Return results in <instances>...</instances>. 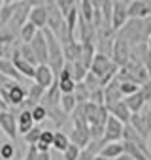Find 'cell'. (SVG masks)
Wrapping results in <instances>:
<instances>
[{"mask_svg": "<svg viewBox=\"0 0 151 160\" xmlns=\"http://www.w3.org/2000/svg\"><path fill=\"white\" fill-rule=\"evenodd\" d=\"M27 92H29V91H27L21 83L12 81V79H8V81H6L2 87H0V98H2L8 106H13V108L25 104Z\"/></svg>", "mask_w": 151, "mask_h": 160, "instance_id": "1", "label": "cell"}, {"mask_svg": "<svg viewBox=\"0 0 151 160\" xmlns=\"http://www.w3.org/2000/svg\"><path fill=\"white\" fill-rule=\"evenodd\" d=\"M130 55H132V45L125 38L115 36V40L112 43V60L119 68H123V66H127L130 62Z\"/></svg>", "mask_w": 151, "mask_h": 160, "instance_id": "2", "label": "cell"}, {"mask_svg": "<svg viewBox=\"0 0 151 160\" xmlns=\"http://www.w3.org/2000/svg\"><path fill=\"white\" fill-rule=\"evenodd\" d=\"M0 130H2V134H6L10 139H17L19 136V130H17V115L8 109V111H2L0 113Z\"/></svg>", "mask_w": 151, "mask_h": 160, "instance_id": "3", "label": "cell"}, {"mask_svg": "<svg viewBox=\"0 0 151 160\" xmlns=\"http://www.w3.org/2000/svg\"><path fill=\"white\" fill-rule=\"evenodd\" d=\"M123 132H125V124L115 119L113 115H110L108 122H106V132H104V141L106 143H113V141H121L123 139Z\"/></svg>", "mask_w": 151, "mask_h": 160, "instance_id": "4", "label": "cell"}, {"mask_svg": "<svg viewBox=\"0 0 151 160\" xmlns=\"http://www.w3.org/2000/svg\"><path fill=\"white\" fill-rule=\"evenodd\" d=\"M57 81V75H55V72L49 68V64H40L38 68H36V77H34V83L36 85H40L42 89H49V87H53V83Z\"/></svg>", "mask_w": 151, "mask_h": 160, "instance_id": "5", "label": "cell"}, {"mask_svg": "<svg viewBox=\"0 0 151 160\" xmlns=\"http://www.w3.org/2000/svg\"><path fill=\"white\" fill-rule=\"evenodd\" d=\"M30 45H32V49H34V53H36L38 62H40V64H47V62H49V47H47V40H45L44 30H40V32L36 34V38L30 42Z\"/></svg>", "mask_w": 151, "mask_h": 160, "instance_id": "6", "label": "cell"}, {"mask_svg": "<svg viewBox=\"0 0 151 160\" xmlns=\"http://www.w3.org/2000/svg\"><path fill=\"white\" fill-rule=\"evenodd\" d=\"M121 100H125V96H123V92H121L119 81H117V79H113L110 85L104 87V106L110 108V106H113V104H117V102H121Z\"/></svg>", "mask_w": 151, "mask_h": 160, "instance_id": "7", "label": "cell"}, {"mask_svg": "<svg viewBox=\"0 0 151 160\" xmlns=\"http://www.w3.org/2000/svg\"><path fill=\"white\" fill-rule=\"evenodd\" d=\"M128 21H130V17H128V6L113 4V21H112V28H113V32H119Z\"/></svg>", "mask_w": 151, "mask_h": 160, "instance_id": "8", "label": "cell"}, {"mask_svg": "<svg viewBox=\"0 0 151 160\" xmlns=\"http://www.w3.org/2000/svg\"><path fill=\"white\" fill-rule=\"evenodd\" d=\"M0 73L6 75L8 79H12V81H17V83L29 81V79H25V77L19 73V70L15 68L13 60H8V58H0Z\"/></svg>", "mask_w": 151, "mask_h": 160, "instance_id": "9", "label": "cell"}, {"mask_svg": "<svg viewBox=\"0 0 151 160\" xmlns=\"http://www.w3.org/2000/svg\"><path fill=\"white\" fill-rule=\"evenodd\" d=\"M70 139L80 149H87L89 143H91V130H89V126H74Z\"/></svg>", "mask_w": 151, "mask_h": 160, "instance_id": "10", "label": "cell"}, {"mask_svg": "<svg viewBox=\"0 0 151 160\" xmlns=\"http://www.w3.org/2000/svg\"><path fill=\"white\" fill-rule=\"evenodd\" d=\"M62 49H64V58H66V62L74 64V62L81 60V55H83V45H81V42L74 40V42L62 45Z\"/></svg>", "mask_w": 151, "mask_h": 160, "instance_id": "11", "label": "cell"}, {"mask_svg": "<svg viewBox=\"0 0 151 160\" xmlns=\"http://www.w3.org/2000/svg\"><path fill=\"white\" fill-rule=\"evenodd\" d=\"M34 126H36V122H34L32 111H29V109H21V111L17 113V130H19V134L25 136V134H29Z\"/></svg>", "mask_w": 151, "mask_h": 160, "instance_id": "12", "label": "cell"}, {"mask_svg": "<svg viewBox=\"0 0 151 160\" xmlns=\"http://www.w3.org/2000/svg\"><path fill=\"white\" fill-rule=\"evenodd\" d=\"M128 17L130 19H147V17H151V10L143 0H132L128 6Z\"/></svg>", "mask_w": 151, "mask_h": 160, "instance_id": "13", "label": "cell"}, {"mask_svg": "<svg viewBox=\"0 0 151 160\" xmlns=\"http://www.w3.org/2000/svg\"><path fill=\"white\" fill-rule=\"evenodd\" d=\"M47 15H49L47 6L32 8V10H30V15H29V21H30L32 25H36L40 30H44V28H47Z\"/></svg>", "mask_w": 151, "mask_h": 160, "instance_id": "14", "label": "cell"}, {"mask_svg": "<svg viewBox=\"0 0 151 160\" xmlns=\"http://www.w3.org/2000/svg\"><path fill=\"white\" fill-rule=\"evenodd\" d=\"M108 111H110V115H113L115 119H119L123 124H128V122H130L132 111L128 109V106L125 104V100H121V102H117V104L110 106V108H108Z\"/></svg>", "mask_w": 151, "mask_h": 160, "instance_id": "15", "label": "cell"}, {"mask_svg": "<svg viewBox=\"0 0 151 160\" xmlns=\"http://www.w3.org/2000/svg\"><path fill=\"white\" fill-rule=\"evenodd\" d=\"M123 154H125V141H113V143H106V147L100 151L98 156H104L108 160H117Z\"/></svg>", "mask_w": 151, "mask_h": 160, "instance_id": "16", "label": "cell"}, {"mask_svg": "<svg viewBox=\"0 0 151 160\" xmlns=\"http://www.w3.org/2000/svg\"><path fill=\"white\" fill-rule=\"evenodd\" d=\"M142 138H149L151 136V132H149V128H147V121H145V115L143 113H132V117H130V122H128Z\"/></svg>", "mask_w": 151, "mask_h": 160, "instance_id": "17", "label": "cell"}, {"mask_svg": "<svg viewBox=\"0 0 151 160\" xmlns=\"http://www.w3.org/2000/svg\"><path fill=\"white\" fill-rule=\"evenodd\" d=\"M13 64H15V68L19 70V73H21L25 79H34V77H36V68H38V66H32L30 62H27V60L21 58V57H13Z\"/></svg>", "mask_w": 151, "mask_h": 160, "instance_id": "18", "label": "cell"}, {"mask_svg": "<svg viewBox=\"0 0 151 160\" xmlns=\"http://www.w3.org/2000/svg\"><path fill=\"white\" fill-rule=\"evenodd\" d=\"M15 57L25 58V60H27V62H30L32 66H40V62H38V58H36V53H34V49H32V45H30V43H21V45H17Z\"/></svg>", "mask_w": 151, "mask_h": 160, "instance_id": "19", "label": "cell"}, {"mask_svg": "<svg viewBox=\"0 0 151 160\" xmlns=\"http://www.w3.org/2000/svg\"><path fill=\"white\" fill-rule=\"evenodd\" d=\"M78 8H80V15H81V19H85L89 25H93L96 10H95V6L91 4V0H78Z\"/></svg>", "mask_w": 151, "mask_h": 160, "instance_id": "20", "label": "cell"}, {"mask_svg": "<svg viewBox=\"0 0 151 160\" xmlns=\"http://www.w3.org/2000/svg\"><path fill=\"white\" fill-rule=\"evenodd\" d=\"M125 104L128 106V109H130L132 113H142V109H143V106L147 104V100L143 98L142 92H136V94H132V96H127V98H125Z\"/></svg>", "mask_w": 151, "mask_h": 160, "instance_id": "21", "label": "cell"}, {"mask_svg": "<svg viewBox=\"0 0 151 160\" xmlns=\"http://www.w3.org/2000/svg\"><path fill=\"white\" fill-rule=\"evenodd\" d=\"M53 141H55V132L53 130H44L42 132V138H40V141H38V151L40 152H47L51 147H53Z\"/></svg>", "mask_w": 151, "mask_h": 160, "instance_id": "22", "label": "cell"}, {"mask_svg": "<svg viewBox=\"0 0 151 160\" xmlns=\"http://www.w3.org/2000/svg\"><path fill=\"white\" fill-rule=\"evenodd\" d=\"M38 32H40V28L29 21V23H27V25L21 28V32H19V38H21V42H23V43H30V42L36 38V34H38Z\"/></svg>", "mask_w": 151, "mask_h": 160, "instance_id": "23", "label": "cell"}, {"mask_svg": "<svg viewBox=\"0 0 151 160\" xmlns=\"http://www.w3.org/2000/svg\"><path fill=\"white\" fill-rule=\"evenodd\" d=\"M78 98H76V94H62L60 98V108L66 115H72L76 111V108H78Z\"/></svg>", "mask_w": 151, "mask_h": 160, "instance_id": "24", "label": "cell"}, {"mask_svg": "<svg viewBox=\"0 0 151 160\" xmlns=\"http://www.w3.org/2000/svg\"><path fill=\"white\" fill-rule=\"evenodd\" d=\"M15 156H17V145H13L12 141L0 145V160H15Z\"/></svg>", "mask_w": 151, "mask_h": 160, "instance_id": "25", "label": "cell"}, {"mask_svg": "<svg viewBox=\"0 0 151 160\" xmlns=\"http://www.w3.org/2000/svg\"><path fill=\"white\" fill-rule=\"evenodd\" d=\"M72 139L64 134V132H55V141H53V149L59 151V152H64L68 147H70Z\"/></svg>", "mask_w": 151, "mask_h": 160, "instance_id": "26", "label": "cell"}, {"mask_svg": "<svg viewBox=\"0 0 151 160\" xmlns=\"http://www.w3.org/2000/svg\"><path fill=\"white\" fill-rule=\"evenodd\" d=\"M76 98H78V104H87L89 100H91V91L87 89V85L81 81V83H78V87H76Z\"/></svg>", "mask_w": 151, "mask_h": 160, "instance_id": "27", "label": "cell"}, {"mask_svg": "<svg viewBox=\"0 0 151 160\" xmlns=\"http://www.w3.org/2000/svg\"><path fill=\"white\" fill-rule=\"evenodd\" d=\"M119 87H121V92H123L125 98H127V96H132V94H136V92H140V85L134 83V81H119Z\"/></svg>", "mask_w": 151, "mask_h": 160, "instance_id": "28", "label": "cell"}, {"mask_svg": "<svg viewBox=\"0 0 151 160\" xmlns=\"http://www.w3.org/2000/svg\"><path fill=\"white\" fill-rule=\"evenodd\" d=\"M42 132H44V130H42L40 126H34V128H32V130H30L29 134H25V136H23L25 143H27L29 147H30V145H38L40 138H42Z\"/></svg>", "mask_w": 151, "mask_h": 160, "instance_id": "29", "label": "cell"}, {"mask_svg": "<svg viewBox=\"0 0 151 160\" xmlns=\"http://www.w3.org/2000/svg\"><path fill=\"white\" fill-rule=\"evenodd\" d=\"M55 6H57V8L60 10V13L66 17L76 6H78V2H76V0H55Z\"/></svg>", "mask_w": 151, "mask_h": 160, "instance_id": "30", "label": "cell"}, {"mask_svg": "<svg viewBox=\"0 0 151 160\" xmlns=\"http://www.w3.org/2000/svg\"><path fill=\"white\" fill-rule=\"evenodd\" d=\"M80 156H81V149L76 143H70V147L62 152V160H80Z\"/></svg>", "mask_w": 151, "mask_h": 160, "instance_id": "31", "label": "cell"}, {"mask_svg": "<svg viewBox=\"0 0 151 160\" xmlns=\"http://www.w3.org/2000/svg\"><path fill=\"white\" fill-rule=\"evenodd\" d=\"M76 87L78 83L74 81V79H64V81H59V89L62 94H74L76 92Z\"/></svg>", "mask_w": 151, "mask_h": 160, "instance_id": "32", "label": "cell"}, {"mask_svg": "<svg viewBox=\"0 0 151 160\" xmlns=\"http://www.w3.org/2000/svg\"><path fill=\"white\" fill-rule=\"evenodd\" d=\"M32 117H34V122L38 124V122H42V121L47 119V109L40 104V106H36V108L32 109Z\"/></svg>", "mask_w": 151, "mask_h": 160, "instance_id": "33", "label": "cell"}, {"mask_svg": "<svg viewBox=\"0 0 151 160\" xmlns=\"http://www.w3.org/2000/svg\"><path fill=\"white\" fill-rule=\"evenodd\" d=\"M64 79H74V73H72V64L66 62V66L62 68V72L59 73V81H64Z\"/></svg>", "mask_w": 151, "mask_h": 160, "instance_id": "34", "label": "cell"}, {"mask_svg": "<svg viewBox=\"0 0 151 160\" xmlns=\"http://www.w3.org/2000/svg\"><path fill=\"white\" fill-rule=\"evenodd\" d=\"M38 156H40L38 147H36V145H30V147L27 149V152H25V158H23V160H38Z\"/></svg>", "mask_w": 151, "mask_h": 160, "instance_id": "35", "label": "cell"}, {"mask_svg": "<svg viewBox=\"0 0 151 160\" xmlns=\"http://www.w3.org/2000/svg\"><path fill=\"white\" fill-rule=\"evenodd\" d=\"M23 2L32 10V8H40V6H47V0H23Z\"/></svg>", "mask_w": 151, "mask_h": 160, "instance_id": "36", "label": "cell"}, {"mask_svg": "<svg viewBox=\"0 0 151 160\" xmlns=\"http://www.w3.org/2000/svg\"><path fill=\"white\" fill-rule=\"evenodd\" d=\"M140 92H142L143 98L149 102V100H151V81H147L145 85H142V87H140Z\"/></svg>", "mask_w": 151, "mask_h": 160, "instance_id": "37", "label": "cell"}, {"mask_svg": "<svg viewBox=\"0 0 151 160\" xmlns=\"http://www.w3.org/2000/svg\"><path fill=\"white\" fill-rule=\"evenodd\" d=\"M143 66H145V70H147V73H149V79H151V51L147 53V57H145V60H143Z\"/></svg>", "mask_w": 151, "mask_h": 160, "instance_id": "38", "label": "cell"}, {"mask_svg": "<svg viewBox=\"0 0 151 160\" xmlns=\"http://www.w3.org/2000/svg\"><path fill=\"white\" fill-rule=\"evenodd\" d=\"M106 2V0H91V4L95 6V10H100L102 8V4Z\"/></svg>", "mask_w": 151, "mask_h": 160, "instance_id": "39", "label": "cell"}, {"mask_svg": "<svg viewBox=\"0 0 151 160\" xmlns=\"http://www.w3.org/2000/svg\"><path fill=\"white\" fill-rule=\"evenodd\" d=\"M143 115H145V121H147V128H149V132H151V109H147Z\"/></svg>", "mask_w": 151, "mask_h": 160, "instance_id": "40", "label": "cell"}, {"mask_svg": "<svg viewBox=\"0 0 151 160\" xmlns=\"http://www.w3.org/2000/svg\"><path fill=\"white\" fill-rule=\"evenodd\" d=\"M8 109H10V106H8L2 98H0V113H2V111H8Z\"/></svg>", "mask_w": 151, "mask_h": 160, "instance_id": "41", "label": "cell"}, {"mask_svg": "<svg viewBox=\"0 0 151 160\" xmlns=\"http://www.w3.org/2000/svg\"><path fill=\"white\" fill-rule=\"evenodd\" d=\"M38 160H51V154H49V151H47V152H40Z\"/></svg>", "mask_w": 151, "mask_h": 160, "instance_id": "42", "label": "cell"}, {"mask_svg": "<svg viewBox=\"0 0 151 160\" xmlns=\"http://www.w3.org/2000/svg\"><path fill=\"white\" fill-rule=\"evenodd\" d=\"M117 160H134V158H132V156H128V154L125 152V154H123V156H119Z\"/></svg>", "mask_w": 151, "mask_h": 160, "instance_id": "43", "label": "cell"}, {"mask_svg": "<svg viewBox=\"0 0 151 160\" xmlns=\"http://www.w3.org/2000/svg\"><path fill=\"white\" fill-rule=\"evenodd\" d=\"M6 81H8V77H6V75H2V73H0V87H2V85H4Z\"/></svg>", "mask_w": 151, "mask_h": 160, "instance_id": "44", "label": "cell"}, {"mask_svg": "<svg viewBox=\"0 0 151 160\" xmlns=\"http://www.w3.org/2000/svg\"><path fill=\"white\" fill-rule=\"evenodd\" d=\"M4 8H6V2H4V0H0V12H2Z\"/></svg>", "mask_w": 151, "mask_h": 160, "instance_id": "45", "label": "cell"}, {"mask_svg": "<svg viewBox=\"0 0 151 160\" xmlns=\"http://www.w3.org/2000/svg\"><path fill=\"white\" fill-rule=\"evenodd\" d=\"M147 47H149V51H151V36H149V40H147Z\"/></svg>", "mask_w": 151, "mask_h": 160, "instance_id": "46", "label": "cell"}, {"mask_svg": "<svg viewBox=\"0 0 151 160\" xmlns=\"http://www.w3.org/2000/svg\"><path fill=\"white\" fill-rule=\"evenodd\" d=\"M49 4H55V0H47V6H49Z\"/></svg>", "mask_w": 151, "mask_h": 160, "instance_id": "47", "label": "cell"}, {"mask_svg": "<svg viewBox=\"0 0 151 160\" xmlns=\"http://www.w3.org/2000/svg\"><path fill=\"white\" fill-rule=\"evenodd\" d=\"M17 2H23V0H13V4H17Z\"/></svg>", "mask_w": 151, "mask_h": 160, "instance_id": "48", "label": "cell"}, {"mask_svg": "<svg viewBox=\"0 0 151 160\" xmlns=\"http://www.w3.org/2000/svg\"><path fill=\"white\" fill-rule=\"evenodd\" d=\"M147 106H149V109H151V100H149V102H147Z\"/></svg>", "mask_w": 151, "mask_h": 160, "instance_id": "49", "label": "cell"}, {"mask_svg": "<svg viewBox=\"0 0 151 160\" xmlns=\"http://www.w3.org/2000/svg\"><path fill=\"white\" fill-rule=\"evenodd\" d=\"M147 21H149V25H151V17H147Z\"/></svg>", "mask_w": 151, "mask_h": 160, "instance_id": "50", "label": "cell"}, {"mask_svg": "<svg viewBox=\"0 0 151 160\" xmlns=\"http://www.w3.org/2000/svg\"><path fill=\"white\" fill-rule=\"evenodd\" d=\"M112 2H113V0H112Z\"/></svg>", "mask_w": 151, "mask_h": 160, "instance_id": "51", "label": "cell"}]
</instances>
